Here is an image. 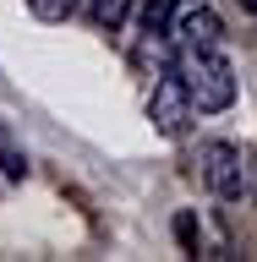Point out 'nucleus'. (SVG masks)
<instances>
[{
	"label": "nucleus",
	"instance_id": "f257e3e1",
	"mask_svg": "<svg viewBox=\"0 0 257 262\" xmlns=\"http://www.w3.org/2000/svg\"><path fill=\"white\" fill-rule=\"evenodd\" d=\"M175 71L186 77L192 104H197L203 115H219V110L235 104V71H230V60L219 55V49H192V44H181Z\"/></svg>",
	"mask_w": 257,
	"mask_h": 262
},
{
	"label": "nucleus",
	"instance_id": "f03ea898",
	"mask_svg": "<svg viewBox=\"0 0 257 262\" xmlns=\"http://www.w3.org/2000/svg\"><path fill=\"white\" fill-rule=\"evenodd\" d=\"M192 88H186V77L181 71H164L159 82H153V98H148V120H153V131L159 137H181L186 131V120H192Z\"/></svg>",
	"mask_w": 257,
	"mask_h": 262
},
{
	"label": "nucleus",
	"instance_id": "7ed1b4c3",
	"mask_svg": "<svg viewBox=\"0 0 257 262\" xmlns=\"http://www.w3.org/2000/svg\"><path fill=\"white\" fill-rule=\"evenodd\" d=\"M197 175H203V186H208L213 196H225V202H235V196L246 191L241 153H235L230 142H203L197 147Z\"/></svg>",
	"mask_w": 257,
	"mask_h": 262
},
{
	"label": "nucleus",
	"instance_id": "20e7f679",
	"mask_svg": "<svg viewBox=\"0 0 257 262\" xmlns=\"http://www.w3.org/2000/svg\"><path fill=\"white\" fill-rule=\"evenodd\" d=\"M175 38H181V44H192V49H219L225 22H219V11H213V6H203V0H197L192 11L175 22Z\"/></svg>",
	"mask_w": 257,
	"mask_h": 262
},
{
	"label": "nucleus",
	"instance_id": "39448f33",
	"mask_svg": "<svg viewBox=\"0 0 257 262\" xmlns=\"http://www.w3.org/2000/svg\"><path fill=\"white\" fill-rule=\"evenodd\" d=\"M88 16H93V28L115 33V28L131 16V0H88Z\"/></svg>",
	"mask_w": 257,
	"mask_h": 262
},
{
	"label": "nucleus",
	"instance_id": "423d86ee",
	"mask_svg": "<svg viewBox=\"0 0 257 262\" xmlns=\"http://www.w3.org/2000/svg\"><path fill=\"white\" fill-rule=\"evenodd\" d=\"M170 28H175V0H148L143 6V33H159L164 38Z\"/></svg>",
	"mask_w": 257,
	"mask_h": 262
},
{
	"label": "nucleus",
	"instance_id": "0eeeda50",
	"mask_svg": "<svg viewBox=\"0 0 257 262\" xmlns=\"http://www.w3.org/2000/svg\"><path fill=\"white\" fill-rule=\"evenodd\" d=\"M175 241H181V251H186V257H197V251H203V224H197L192 208L175 213Z\"/></svg>",
	"mask_w": 257,
	"mask_h": 262
},
{
	"label": "nucleus",
	"instance_id": "6e6552de",
	"mask_svg": "<svg viewBox=\"0 0 257 262\" xmlns=\"http://www.w3.org/2000/svg\"><path fill=\"white\" fill-rule=\"evenodd\" d=\"M28 11L38 22H66V16L77 11V0H28Z\"/></svg>",
	"mask_w": 257,
	"mask_h": 262
},
{
	"label": "nucleus",
	"instance_id": "1a4fd4ad",
	"mask_svg": "<svg viewBox=\"0 0 257 262\" xmlns=\"http://www.w3.org/2000/svg\"><path fill=\"white\" fill-rule=\"evenodd\" d=\"M0 169H6L11 180H22V175H28V159L16 153V142H11V137H0Z\"/></svg>",
	"mask_w": 257,
	"mask_h": 262
},
{
	"label": "nucleus",
	"instance_id": "9d476101",
	"mask_svg": "<svg viewBox=\"0 0 257 262\" xmlns=\"http://www.w3.org/2000/svg\"><path fill=\"white\" fill-rule=\"evenodd\" d=\"M241 11H257V0H241Z\"/></svg>",
	"mask_w": 257,
	"mask_h": 262
}]
</instances>
